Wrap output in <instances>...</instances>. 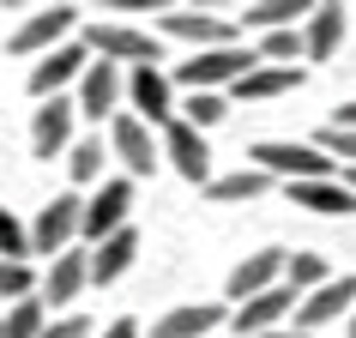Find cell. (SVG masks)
I'll list each match as a JSON object with an SVG mask.
<instances>
[{"mask_svg":"<svg viewBox=\"0 0 356 338\" xmlns=\"http://www.w3.org/2000/svg\"><path fill=\"white\" fill-rule=\"evenodd\" d=\"M248 163L266 169L284 188H296V182H332L338 175L332 157L320 145H302V139H254V145H248Z\"/></svg>","mask_w":356,"mask_h":338,"instance_id":"obj_1","label":"cell"},{"mask_svg":"<svg viewBox=\"0 0 356 338\" xmlns=\"http://www.w3.org/2000/svg\"><path fill=\"white\" fill-rule=\"evenodd\" d=\"M260 67V49H242V42H229V49H200V55H188V61H175V85L181 91H236L248 73Z\"/></svg>","mask_w":356,"mask_h":338,"instance_id":"obj_2","label":"cell"},{"mask_svg":"<svg viewBox=\"0 0 356 338\" xmlns=\"http://www.w3.org/2000/svg\"><path fill=\"white\" fill-rule=\"evenodd\" d=\"M85 49H91L97 61H115V67H121V61H127V73L133 67H157V61H163V42L151 37V31H133V24H91V31H85Z\"/></svg>","mask_w":356,"mask_h":338,"instance_id":"obj_3","label":"cell"},{"mask_svg":"<svg viewBox=\"0 0 356 338\" xmlns=\"http://www.w3.org/2000/svg\"><path fill=\"white\" fill-rule=\"evenodd\" d=\"M85 236V200L79 193H55L49 206L37 211V224H31V254H67V248Z\"/></svg>","mask_w":356,"mask_h":338,"instance_id":"obj_4","label":"cell"},{"mask_svg":"<svg viewBox=\"0 0 356 338\" xmlns=\"http://www.w3.org/2000/svg\"><path fill=\"white\" fill-rule=\"evenodd\" d=\"M109 151L121 157V169H127V182H139V175H151V169L163 163V139L139 121L133 109H121L109 121Z\"/></svg>","mask_w":356,"mask_h":338,"instance_id":"obj_5","label":"cell"},{"mask_svg":"<svg viewBox=\"0 0 356 338\" xmlns=\"http://www.w3.org/2000/svg\"><path fill=\"white\" fill-rule=\"evenodd\" d=\"M91 61H97V55L85 49V37L60 42V49H49V55L31 67V97H37V103H49V97H67V85H79Z\"/></svg>","mask_w":356,"mask_h":338,"instance_id":"obj_6","label":"cell"},{"mask_svg":"<svg viewBox=\"0 0 356 338\" xmlns=\"http://www.w3.org/2000/svg\"><path fill=\"white\" fill-rule=\"evenodd\" d=\"M73 121H79V97H49V103L31 115V157H42V163L67 157V151L79 145Z\"/></svg>","mask_w":356,"mask_h":338,"instance_id":"obj_7","label":"cell"},{"mask_svg":"<svg viewBox=\"0 0 356 338\" xmlns=\"http://www.w3.org/2000/svg\"><path fill=\"white\" fill-rule=\"evenodd\" d=\"M236 31H242L236 19L206 13V6H169V13H163V37L193 42V55H200V49H229V42H236Z\"/></svg>","mask_w":356,"mask_h":338,"instance_id":"obj_8","label":"cell"},{"mask_svg":"<svg viewBox=\"0 0 356 338\" xmlns=\"http://www.w3.org/2000/svg\"><path fill=\"white\" fill-rule=\"evenodd\" d=\"M73 31H79V6H42V13H31V19L13 31V55H49V49H60V42H73Z\"/></svg>","mask_w":356,"mask_h":338,"instance_id":"obj_9","label":"cell"},{"mask_svg":"<svg viewBox=\"0 0 356 338\" xmlns=\"http://www.w3.org/2000/svg\"><path fill=\"white\" fill-rule=\"evenodd\" d=\"M127 211H133V182L127 175H109L103 188L85 200V242H109V236H121L127 230Z\"/></svg>","mask_w":356,"mask_h":338,"instance_id":"obj_10","label":"cell"},{"mask_svg":"<svg viewBox=\"0 0 356 338\" xmlns=\"http://www.w3.org/2000/svg\"><path fill=\"white\" fill-rule=\"evenodd\" d=\"M163 157H169V169H175L181 182H193V188H211V145H206V133L188 127L181 115L163 127Z\"/></svg>","mask_w":356,"mask_h":338,"instance_id":"obj_11","label":"cell"},{"mask_svg":"<svg viewBox=\"0 0 356 338\" xmlns=\"http://www.w3.org/2000/svg\"><path fill=\"white\" fill-rule=\"evenodd\" d=\"M296 290L290 284H278V290H266V296H248L229 308V326H236V338H254V332H278V326H290L296 320Z\"/></svg>","mask_w":356,"mask_h":338,"instance_id":"obj_12","label":"cell"},{"mask_svg":"<svg viewBox=\"0 0 356 338\" xmlns=\"http://www.w3.org/2000/svg\"><path fill=\"white\" fill-rule=\"evenodd\" d=\"M127 103L145 127H169L175 121V79L163 67H133L127 73Z\"/></svg>","mask_w":356,"mask_h":338,"instance_id":"obj_13","label":"cell"},{"mask_svg":"<svg viewBox=\"0 0 356 338\" xmlns=\"http://www.w3.org/2000/svg\"><path fill=\"white\" fill-rule=\"evenodd\" d=\"M344 314H356V278H350V272H344V278H332V284H320L314 296H302L290 326L308 338V332H320V326H332V320H344Z\"/></svg>","mask_w":356,"mask_h":338,"instance_id":"obj_14","label":"cell"},{"mask_svg":"<svg viewBox=\"0 0 356 338\" xmlns=\"http://www.w3.org/2000/svg\"><path fill=\"white\" fill-rule=\"evenodd\" d=\"M121 97H127V73L115 67V61H91L85 67V79H79V115H91V121H103V115H121Z\"/></svg>","mask_w":356,"mask_h":338,"instance_id":"obj_15","label":"cell"},{"mask_svg":"<svg viewBox=\"0 0 356 338\" xmlns=\"http://www.w3.org/2000/svg\"><path fill=\"white\" fill-rule=\"evenodd\" d=\"M284 248H260V254H248V260H236V272H229V284H224V296H229V308L236 302H248V296H266V290H278L284 284Z\"/></svg>","mask_w":356,"mask_h":338,"instance_id":"obj_16","label":"cell"},{"mask_svg":"<svg viewBox=\"0 0 356 338\" xmlns=\"http://www.w3.org/2000/svg\"><path fill=\"white\" fill-rule=\"evenodd\" d=\"M229 320V302H175L151 332L157 338H211Z\"/></svg>","mask_w":356,"mask_h":338,"instance_id":"obj_17","label":"cell"},{"mask_svg":"<svg viewBox=\"0 0 356 338\" xmlns=\"http://www.w3.org/2000/svg\"><path fill=\"white\" fill-rule=\"evenodd\" d=\"M344 49V6L338 0H320L308 24H302V61H332Z\"/></svg>","mask_w":356,"mask_h":338,"instance_id":"obj_18","label":"cell"},{"mask_svg":"<svg viewBox=\"0 0 356 338\" xmlns=\"http://www.w3.org/2000/svg\"><path fill=\"white\" fill-rule=\"evenodd\" d=\"M308 0H248L242 13H236V24L242 31H260V37H272V31H302L308 24Z\"/></svg>","mask_w":356,"mask_h":338,"instance_id":"obj_19","label":"cell"},{"mask_svg":"<svg viewBox=\"0 0 356 338\" xmlns=\"http://www.w3.org/2000/svg\"><path fill=\"white\" fill-rule=\"evenodd\" d=\"M85 284H91V254L67 248V254H55V260H49V272H42V290H37V296L60 308V302H73Z\"/></svg>","mask_w":356,"mask_h":338,"instance_id":"obj_20","label":"cell"},{"mask_svg":"<svg viewBox=\"0 0 356 338\" xmlns=\"http://www.w3.org/2000/svg\"><path fill=\"white\" fill-rule=\"evenodd\" d=\"M206 193H211V206H254V200L272 193V175L254 169V163H242V169H229V175H211Z\"/></svg>","mask_w":356,"mask_h":338,"instance_id":"obj_21","label":"cell"},{"mask_svg":"<svg viewBox=\"0 0 356 338\" xmlns=\"http://www.w3.org/2000/svg\"><path fill=\"white\" fill-rule=\"evenodd\" d=\"M290 200L308 206V211H320V218H350V211H356V193H350L344 175H332V182H296Z\"/></svg>","mask_w":356,"mask_h":338,"instance_id":"obj_22","label":"cell"},{"mask_svg":"<svg viewBox=\"0 0 356 338\" xmlns=\"http://www.w3.org/2000/svg\"><path fill=\"white\" fill-rule=\"evenodd\" d=\"M296 85H302V67H266L260 61V67L236 85V97H242V103H272V97L296 91Z\"/></svg>","mask_w":356,"mask_h":338,"instance_id":"obj_23","label":"cell"},{"mask_svg":"<svg viewBox=\"0 0 356 338\" xmlns=\"http://www.w3.org/2000/svg\"><path fill=\"white\" fill-rule=\"evenodd\" d=\"M133 254H139V236H133V230L109 236V242H97V254H91V284H115V278L133 266Z\"/></svg>","mask_w":356,"mask_h":338,"instance_id":"obj_24","label":"cell"},{"mask_svg":"<svg viewBox=\"0 0 356 338\" xmlns=\"http://www.w3.org/2000/svg\"><path fill=\"white\" fill-rule=\"evenodd\" d=\"M284 284H290L296 296H314L320 284H332V272H326V254H308V248H296V254L284 260Z\"/></svg>","mask_w":356,"mask_h":338,"instance_id":"obj_25","label":"cell"},{"mask_svg":"<svg viewBox=\"0 0 356 338\" xmlns=\"http://www.w3.org/2000/svg\"><path fill=\"white\" fill-rule=\"evenodd\" d=\"M103 163H109V151H103V139H97V133H85V139L67 151V169H73L79 188H103Z\"/></svg>","mask_w":356,"mask_h":338,"instance_id":"obj_26","label":"cell"},{"mask_svg":"<svg viewBox=\"0 0 356 338\" xmlns=\"http://www.w3.org/2000/svg\"><path fill=\"white\" fill-rule=\"evenodd\" d=\"M42 326H49V302L42 296H24L6 308V338H42Z\"/></svg>","mask_w":356,"mask_h":338,"instance_id":"obj_27","label":"cell"},{"mask_svg":"<svg viewBox=\"0 0 356 338\" xmlns=\"http://www.w3.org/2000/svg\"><path fill=\"white\" fill-rule=\"evenodd\" d=\"M229 115V103H224V91H193L188 103H181V121H188V127H218V121H224Z\"/></svg>","mask_w":356,"mask_h":338,"instance_id":"obj_28","label":"cell"},{"mask_svg":"<svg viewBox=\"0 0 356 338\" xmlns=\"http://www.w3.org/2000/svg\"><path fill=\"white\" fill-rule=\"evenodd\" d=\"M42 284H37V272H31V260H0V296H6V308L13 302H24V296H37Z\"/></svg>","mask_w":356,"mask_h":338,"instance_id":"obj_29","label":"cell"},{"mask_svg":"<svg viewBox=\"0 0 356 338\" xmlns=\"http://www.w3.org/2000/svg\"><path fill=\"white\" fill-rule=\"evenodd\" d=\"M260 61L266 67H296L302 61V31H272V37L260 42Z\"/></svg>","mask_w":356,"mask_h":338,"instance_id":"obj_30","label":"cell"},{"mask_svg":"<svg viewBox=\"0 0 356 338\" xmlns=\"http://www.w3.org/2000/svg\"><path fill=\"white\" fill-rule=\"evenodd\" d=\"M24 254H31V230L0 206V260H24Z\"/></svg>","mask_w":356,"mask_h":338,"instance_id":"obj_31","label":"cell"},{"mask_svg":"<svg viewBox=\"0 0 356 338\" xmlns=\"http://www.w3.org/2000/svg\"><path fill=\"white\" fill-rule=\"evenodd\" d=\"M314 145L326 151L332 163H338V157H344V163L356 169V133H338V127H326V133H320V139H314Z\"/></svg>","mask_w":356,"mask_h":338,"instance_id":"obj_32","label":"cell"},{"mask_svg":"<svg viewBox=\"0 0 356 338\" xmlns=\"http://www.w3.org/2000/svg\"><path fill=\"white\" fill-rule=\"evenodd\" d=\"M42 338H91V320L85 314H60V320L42 326Z\"/></svg>","mask_w":356,"mask_h":338,"instance_id":"obj_33","label":"cell"},{"mask_svg":"<svg viewBox=\"0 0 356 338\" xmlns=\"http://www.w3.org/2000/svg\"><path fill=\"white\" fill-rule=\"evenodd\" d=\"M109 13H157V0H109Z\"/></svg>","mask_w":356,"mask_h":338,"instance_id":"obj_34","label":"cell"},{"mask_svg":"<svg viewBox=\"0 0 356 338\" xmlns=\"http://www.w3.org/2000/svg\"><path fill=\"white\" fill-rule=\"evenodd\" d=\"M103 338H139V320H115V326H109Z\"/></svg>","mask_w":356,"mask_h":338,"instance_id":"obj_35","label":"cell"},{"mask_svg":"<svg viewBox=\"0 0 356 338\" xmlns=\"http://www.w3.org/2000/svg\"><path fill=\"white\" fill-rule=\"evenodd\" d=\"M254 338H302L296 326H278V332H254Z\"/></svg>","mask_w":356,"mask_h":338,"instance_id":"obj_36","label":"cell"},{"mask_svg":"<svg viewBox=\"0 0 356 338\" xmlns=\"http://www.w3.org/2000/svg\"><path fill=\"white\" fill-rule=\"evenodd\" d=\"M344 182H350V193H356V169H344Z\"/></svg>","mask_w":356,"mask_h":338,"instance_id":"obj_37","label":"cell"},{"mask_svg":"<svg viewBox=\"0 0 356 338\" xmlns=\"http://www.w3.org/2000/svg\"><path fill=\"white\" fill-rule=\"evenodd\" d=\"M0 338H6V314H0Z\"/></svg>","mask_w":356,"mask_h":338,"instance_id":"obj_38","label":"cell"},{"mask_svg":"<svg viewBox=\"0 0 356 338\" xmlns=\"http://www.w3.org/2000/svg\"><path fill=\"white\" fill-rule=\"evenodd\" d=\"M350 338H356V314H350Z\"/></svg>","mask_w":356,"mask_h":338,"instance_id":"obj_39","label":"cell"}]
</instances>
